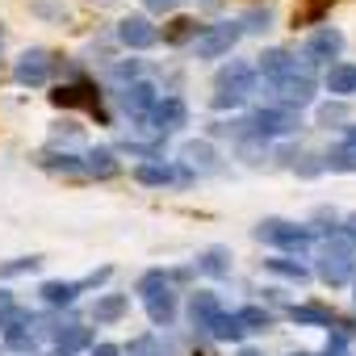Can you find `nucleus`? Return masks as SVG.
Here are the masks:
<instances>
[{
  "mask_svg": "<svg viewBox=\"0 0 356 356\" xmlns=\"http://www.w3.org/2000/svg\"><path fill=\"white\" fill-rule=\"evenodd\" d=\"M88 176H101V181H109V176H118V155L109 151V147H92L88 155H84V163H80Z\"/></svg>",
  "mask_w": 356,
  "mask_h": 356,
  "instance_id": "obj_18",
  "label": "nucleus"
},
{
  "mask_svg": "<svg viewBox=\"0 0 356 356\" xmlns=\"http://www.w3.org/2000/svg\"><path fill=\"white\" fill-rule=\"evenodd\" d=\"M130 356H163V352L155 348V339H151V335H143V339H134V343H130Z\"/></svg>",
  "mask_w": 356,
  "mask_h": 356,
  "instance_id": "obj_38",
  "label": "nucleus"
},
{
  "mask_svg": "<svg viewBox=\"0 0 356 356\" xmlns=\"http://www.w3.org/2000/svg\"><path fill=\"white\" fill-rule=\"evenodd\" d=\"M51 101H55L59 109H92L97 118H105V113H101V92H97L88 80H76V84H59V88L51 92Z\"/></svg>",
  "mask_w": 356,
  "mask_h": 356,
  "instance_id": "obj_7",
  "label": "nucleus"
},
{
  "mask_svg": "<svg viewBox=\"0 0 356 356\" xmlns=\"http://www.w3.org/2000/svg\"><path fill=\"white\" fill-rule=\"evenodd\" d=\"M327 5H335V0H310V5L293 17V26H302V22H323V13H327Z\"/></svg>",
  "mask_w": 356,
  "mask_h": 356,
  "instance_id": "obj_34",
  "label": "nucleus"
},
{
  "mask_svg": "<svg viewBox=\"0 0 356 356\" xmlns=\"http://www.w3.org/2000/svg\"><path fill=\"white\" fill-rule=\"evenodd\" d=\"M34 13H42V17H59V5H55V0H38Z\"/></svg>",
  "mask_w": 356,
  "mask_h": 356,
  "instance_id": "obj_39",
  "label": "nucleus"
},
{
  "mask_svg": "<svg viewBox=\"0 0 356 356\" xmlns=\"http://www.w3.org/2000/svg\"><path fill=\"white\" fill-rule=\"evenodd\" d=\"M289 318L298 323V327H335V314L327 310V306H318V302H306V306H293L289 310Z\"/></svg>",
  "mask_w": 356,
  "mask_h": 356,
  "instance_id": "obj_22",
  "label": "nucleus"
},
{
  "mask_svg": "<svg viewBox=\"0 0 356 356\" xmlns=\"http://www.w3.org/2000/svg\"><path fill=\"white\" fill-rule=\"evenodd\" d=\"M92 343V335H88V327H80V323H67L59 335H55V356H76L80 348H88Z\"/></svg>",
  "mask_w": 356,
  "mask_h": 356,
  "instance_id": "obj_17",
  "label": "nucleus"
},
{
  "mask_svg": "<svg viewBox=\"0 0 356 356\" xmlns=\"http://www.w3.org/2000/svg\"><path fill=\"white\" fill-rule=\"evenodd\" d=\"M197 268L210 273V277H227V273H231V252H227V248H206V252L197 256Z\"/></svg>",
  "mask_w": 356,
  "mask_h": 356,
  "instance_id": "obj_25",
  "label": "nucleus"
},
{
  "mask_svg": "<svg viewBox=\"0 0 356 356\" xmlns=\"http://www.w3.org/2000/svg\"><path fill=\"white\" fill-rule=\"evenodd\" d=\"M302 122H298V113H289V109H256V118H252V130L260 134V138H277V134H293Z\"/></svg>",
  "mask_w": 356,
  "mask_h": 356,
  "instance_id": "obj_10",
  "label": "nucleus"
},
{
  "mask_svg": "<svg viewBox=\"0 0 356 356\" xmlns=\"http://www.w3.org/2000/svg\"><path fill=\"white\" fill-rule=\"evenodd\" d=\"M218 314H222V306H218V293H210V289L193 293V302H189V318H193V327H210Z\"/></svg>",
  "mask_w": 356,
  "mask_h": 356,
  "instance_id": "obj_16",
  "label": "nucleus"
},
{
  "mask_svg": "<svg viewBox=\"0 0 356 356\" xmlns=\"http://www.w3.org/2000/svg\"><path fill=\"white\" fill-rule=\"evenodd\" d=\"M181 159H185V168H193V172H214V168H218V155H214L210 143H185V147H181Z\"/></svg>",
  "mask_w": 356,
  "mask_h": 356,
  "instance_id": "obj_19",
  "label": "nucleus"
},
{
  "mask_svg": "<svg viewBox=\"0 0 356 356\" xmlns=\"http://www.w3.org/2000/svg\"><path fill=\"white\" fill-rule=\"evenodd\" d=\"M239 356H260V352H256V348H243V352H239Z\"/></svg>",
  "mask_w": 356,
  "mask_h": 356,
  "instance_id": "obj_45",
  "label": "nucleus"
},
{
  "mask_svg": "<svg viewBox=\"0 0 356 356\" xmlns=\"http://www.w3.org/2000/svg\"><path fill=\"white\" fill-rule=\"evenodd\" d=\"M34 327V314L26 306H9L5 314H0V335H13V331H30Z\"/></svg>",
  "mask_w": 356,
  "mask_h": 356,
  "instance_id": "obj_28",
  "label": "nucleus"
},
{
  "mask_svg": "<svg viewBox=\"0 0 356 356\" xmlns=\"http://www.w3.org/2000/svg\"><path fill=\"white\" fill-rule=\"evenodd\" d=\"M293 356H310V352H293Z\"/></svg>",
  "mask_w": 356,
  "mask_h": 356,
  "instance_id": "obj_47",
  "label": "nucleus"
},
{
  "mask_svg": "<svg viewBox=\"0 0 356 356\" xmlns=\"http://www.w3.org/2000/svg\"><path fill=\"white\" fill-rule=\"evenodd\" d=\"M348 147H356V126H352V130H348Z\"/></svg>",
  "mask_w": 356,
  "mask_h": 356,
  "instance_id": "obj_44",
  "label": "nucleus"
},
{
  "mask_svg": "<svg viewBox=\"0 0 356 356\" xmlns=\"http://www.w3.org/2000/svg\"><path fill=\"white\" fill-rule=\"evenodd\" d=\"M113 72H118V76H130V80H134V72H138V63H134V59H130V63H118V67H113Z\"/></svg>",
  "mask_w": 356,
  "mask_h": 356,
  "instance_id": "obj_41",
  "label": "nucleus"
},
{
  "mask_svg": "<svg viewBox=\"0 0 356 356\" xmlns=\"http://www.w3.org/2000/svg\"><path fill=\"white\" fill-rule=\"evenodd\" d=\"M323 356H348V335H343V331H331V339H327Z\"/></svg>",
  "mask_w": 356,
  "mask_h": 356,
  "instance_id": "obj_37",
  "label": "nucleus"
},
{
  "mask_svg": "<svg viewBox=\"0 0 356 356\" xmlns=\"http://www.w3.org/2000/svg\"><path fill=\"white\" fill-rule=\"evenodd\" d=\"M118 42L130 47V51H147V47L159 42V30H155L147 17H122V22H118Z\"/></svg>",
  "mask_w": 356,
  "mask_h": 356,
  "instance_id": "obj_11",
  "label": "nucleus"
},
{
  "mask_svg": "<svg viewBox=\"0 0 356 356\" xmlns=\"http://www.w3.org/2000/svg\"><path fill=\"white\" fill-rule=\"evenodd\" d=\"M293 67V55L289 51H281V47H273V51H264L260 55V63H256V76H264V80H277V76H285Z\"/></svg>",
  "mask_w": 356,
  "mask_h": 356,
  "instance_id": "obj_20",
  "label": "nucleus"
},
{
  "mask_svg": "<svg viewBox=\"0 0 356 356\" xmlns=\"http://www.w3.org/2000/svg\"><path fill=\"white\" fill-rule=\"evenodd\" d=\"M323 84H327L331 97H352L356 92V67L352 63H331L327 76H323Z\"/></svg>",
  "mask_w": 356,
  "mask_h": 356,
  "instance_id": "obj_15",
  "label": "nucleus"
},
{
  "mask_svg": "<svg viewBox=\"0 0 356 356\" xmlns=\"http://www.w3.org/2000/svg\"><path fill=\"white\" fill-rule=\"evenodd\" d=\"M42 260L38 256H17V260H5L0 264V277H22V273H34Z\"/></svg>",
  "mask_w": 356,
  "mask_h": 356,
  "instance_id": "obj_31",
  "label": "nucleus"
},
{
  "mask_svg": "<svg viewBox=\"0 0 356 356\" xmlns=\"http://www.w3.org/2000/svg\"><path fill=\"white\" fill-rule=\"evenodd\" d=\"M339 122H348L343 101H331V105H323V109H318V126H339Z\"/></svg>",
  "mask_w": 356,
  "mask_h": 356,
  "instance_id": "obj_32",
  "label": "nucleus"
},
{
  "mask_svg": "<svg viewBox=\"0 0 356 356\" xmlns=\"http://www.w3.org/2000/svg\"><path fill=\"white\" fill-rule=\"evenodd\" d=\"M239 38H243V26L239 22H218V26H210V30L197 34V55L202 59H222V55H231V47Z\"/></svg>",
  "mask_w": 356,
  "mask_h": 356,
  "instance_id": "obj_5",
  "label": "nucleus"
},
{
  "mask_svg": "<svg viewBox=\"0 0 356 356\" xmlns=\"http://www.w3.org/2000/svg\"><path fill=\"white\" fill-rule=\"evenodd\" d=\"M9 306H17V302H13V293H9V289H0V314H5Z\"/></svg>",
  "mask_w": 356,
  "mask_h": 356,
  "instance_id": "obj_43",
  "label": "nucleus"
},
{
  "mask_svg": "<svg viewBox=\"0 0 356 356\" xmlns=\"http://www.w3.org/2000/svg\"><path fill=\"white\" fill-rule=\"evenodd\" d=\"M268 22H273V13H268V9H252L239 26H243V30H252V34H260V30H268Z\"/></svg>",
  "mask_w": 356,
  "mask_h": 356,
  "instance_id": "obj_35",
  "label": "nucleus"
},
{
  "mask_svg": "<svg viewBox=\"0 0 356 356\" xmlns=\"http://www.w3.org/2000/svg\"><path fill=\"white\" fill-rule=\"evenodd\" d=\"M343 239H348V243H356V214L343 222Z\"/></svg>",
  "mask_w": 356,
  "mask_h": 356,
  "instance_id": "obj_42",
  "label": "nucleus"
},
{
  "mask_svg": "<svg viewBox=\"0 0 356 356\" xmlns=\"http://www.w3.org/2000/svg\"><path fill=\"white\" fill-rule=\"evenodd\" d=\"M0 51H5V26H0Z\"/></svg>",
  "mask_w": 356,
  "mask_h": 356,
  "instance_id": "obj_46",
  "label": "nucleus"
},
{
  "mask_svg": "<svg viewBox=\"0 0 356 356\" xmlns=\"http://www.w3.org/2000/svg\"><path fill=\"white\" fill-rule=\"evenodd\" d=\"M5 343L17 352H34V331H13V335H5Z\"/></svg>",
  "mask_w": 356,
  "mask_h": 356,
  "instance_id": "obj_36",
  "label": "nucleus"
},
{
  "mask_svg": "<svg viewBox=\"0 0 356 356\" xmlns=\"http://www.w3.org/2000/svg\"><path fill=\"white\" fill-rule=\"evenodd\" d=\"M138 298L147 302V318L155 327H168L176 318V293H172V281L163 268H151L138 277Z\"/></svg>",
  "mask_w": 356,
  "mask_h": 356,
  "instance_id": "obj_1",
  "label": "nucleus"
},
{
  "mask_svg": "<svg viewBox=\"0 0 356 356\" xmlns=\"http://www.w3.org/2000/svg\"><path fill=\"white\" fill-rule=\"evenodd\" d=\"M92 356H122L118 343H92Z\"/></svg>",
  "mask_w": 356,
  "mask_h": 356,
  "instance_id": "obj_40",
  "label": "nucleus"
},
{
  "mask_svg": "<svg viewBox=\"0 0 356 356\" xmlns=\"http://www.w3.org/2000/svg\"><path fill=\"white\" fill-rule=\"evenodd\" d=\"M352 273H356V264H352V248L348 243H327V252L318 256V277L327 281V285H348L352 281Z\"/></svg>",
  "mask_w": 356,
  "mask_h": 356,
  "instance_id": "obj_6",
  "label": "nucleus"
},
{
  "mask_svg": "<svg viewBox=\"0 0 356 356\" xmlns=\"http://www.w3.org/2000/svg\"><path fill=\"white\" fill-rule=\"evenodd\" d=\"M256 239H264V243H273V248H281V252H306V248L314 243V235H310L306 227H293V222H281V218L260 222V227H256Z\"/></svg>",
  "mask_w": 356,
  "mask_h": 356,
  "instance_id": "obj_4",
  "label": "nucleus"
},
{
  "mask_svg": "<svg viewBox=\"0 0 356 356\" xmlns=\"http://www.w3.org/2000/svg\"><path fill=\"white\" fill-rule=\"evenodd\" d=\"M323 168H331V172H356V147H339V151H331V155L323 159Z\"/></svg>",
  "mask_w": 356,
  "mask_h": 356,
  "instance_id": "obj_29",
  "label": "nucleus"
},
{
  "mask_svg": "<svg viewBox=\"0 0 356 356\" xmlns=\"http://www.w3.org/2000/svg\"><path fill=\"white\" fill-rule=\"evenodd\" d=\"M122 105H126V113H138V118H147L151 113V105L159 101V92H155V84H147V80H130L122 92Z\"/></svg>",
  "mask_w": 356,
  "mask_h": 356,
  "instance_id": "obj_13",
  "label": "nucleus"
},
{
  "mask_svg": "<svg viewBox=\"0 0 356 356\" xmlns=\"http://www.w3.org/2000/svg\"><path fill=\"white\" fill-rule=\"evenodd\" d=\"M42 302L47 306H72L80 298V281H42Z\"/></svg>",
  "mask_w": 356,
  "mask_h": 356,
  "instance_id": "obj_21",
  "label": "nucleus"
},
{
  "mask_svg": "<svg viewBox=\"0 0 356 356\" xmlns=\"http://www.w3.org/2000/svg\"><path fill=\"white\" fill-rule=\"evenodd\" d=\"M185 118H189V109H185V101H181V97H163V101H155V105H151V113H147V122H151V130H155V134H172V130H181V126H185Z\"/></svg>",
  "mask_w": 356,
  "mask_h": 356,
  "instance_id": "obj_9",
  "label": "nucleus"
},
{
  "mask_svg": "<svg viewBox=\"0 0 356 356\" xmlns=\"http://www.w3.org/2000/svg\"><path fill=\"white\" fill-rule=\"evenodd\" d=\"M343 51V34L335 26H318L306 42V63H318V59H339Z\"/></svg>",
  "mask_w": 356,
  "mask_h": 356,
  "instance_id": "obj_12",
  "label": "nucleus"
},
{
  "mask_svg": "<svg viewBox=\"0 0 356 356\" xmlns=\"http://www.w3.org/2000/svg\"><path fill=\"white\" fill-rule=\"evenodd\" d=\"M163 42H168V47L197 42V22H193V17H172V22H168V30H163Z\"/></svg>",
  "mask_w": 356,
  "mask_h": 356,
  "instance_id": "obj_24",
  "label": "nucleus"
},
{
  "mask_svg": "<svg viewBox=\"0 0 356 356\" xmlns=\"http://www.w3.org/2000/svg\"><path fill=\"white\" fill-rule=\"evenodd\" d=\"M310 67L314 63H298L293 59V67L285 72V76H277V80H268L273 84V92H277V109H302V105H310L314 101V76H310Z\"/></svg>",
  "mask_w": 356,
  "mask_h": 356,
  "instance_id": "obj_2",
  "label": "nucleus"
},
{
  "mask_svg": "<svg viewBox=\"0 0 356 356\" xmlns=\"http://www.w3.org/2000/svg\"><path fill=\"white\" fill-rule=\"evenodd\" d=\"M42 168H51V172H80V159L76 155H42Z\"/></svg>",
  "mask_w": 356,
  "mask_h": 356,
  "instance_id": "obj_33",
  "label": "nucleus"
},
{
  "mask_svg": "<svg viewBox=\"0 0 356 356\" xmlns=\"http://www.w3.org/2000/svg\"><path fill=\"white\" fill-rule=\"evenodd\" d=\"M206 331H210L214 339H243V335H248V331H243V323H239V314H227V310H222Z\"/></svg>",
  "mask_w": 356,
  "mask_h": 356,
  "instance_id": "obj_27",
  "label": "nucleus"
},
{
  "mask_svg": "<svg viewBox=\"0 0 356 356\" xmlns=\"http://www.w3.org/2000/svg\"><path fill=\"white\" fill-rule=\"evenodd\" d=\"M235 314H239L243 331H264V327H268V310H260V306H243V310H235Z\"/></svg>",
  "mask_w": 356,
  "mask_h": 356,
  "instance_id": "obj_30",
  "label": "nucleus"
},
{
  "mask_svg": "<svg viewBox=\"0 0 356 356\" xmlns=\"http://www.w3.org/2000/svg\"><path fill=\"white\" fill-rule=\"evenodd\" d=\"M264 268H268V273H277V277H289V281H298V285H306V281H310V273H306L298 260H289V256H273V260H264Z\"/></svg>",
  "mask_w": 356,
  "mask_h": 356,
  "instance_id": "obj_26",
  "label": "nucleus"
},
{
  "mask_svg": "<svg viewBox=\"0 0 356 356\" xmlns=\"http://www.w3.org/2000/svg\"><path fill=\"white\" fill-rule=\"evenodd\" d=\"M51 67H55V59H51V51H26L22 59H17V67H13V80L17 84H26V88H38V84H47V76H51Z\"/></svg>",
  "mask_w": 356,
  "mask_h": 356,
  "instance_id": "obj_8",
  "label": "nucleus"
},
{
  "mask_svg": "<svg viewBox=\"0 0 356 356\" xmlns=\"http://www.w3.org/2000/svg\"><path fill=\"white\" fill-rule=\"evenodd\" d=\"M256 88V67L243 59H231L218 72V92H214V109H235L248 92Z\"/></svg>",
  "mask_w": 356,
  "mask_h": 356,
  "instance_id": "obj_3",
  "label": "nucleus"
},
{
  "mask_svg": "<svg viewBox=\"0 0 356 356\" xmlns=\"http://www.w3.org/2000/svg\"><path fill=\"white\" fill-rule=\"evenodd\" d=\"M126 306H130V298H126V293H105V298H97L92 318H97V323H118V318L126 314Z\"/></svg>",
  "mask_w": 356,
  "mask_h": 356,
  "instance_id": "obj_23",
  "label": "nucleus"
},
{
  "mask_svg": "<svg viewBox=\"0 0 356 356\" xmlns=\"http://www.w3.org/2000/svg\"><path fill=\"white\" fill-rule=\"evenodd\" d=\"M138 185H147V189H163V185H181V181H189V172H181V168H172V163H138Z\"/></svg>",
  "mask_w": 356,
  "mask_h": 356,
  "instance_id": "obj_14",
  "label": "nucleus"
}]
</instances>
